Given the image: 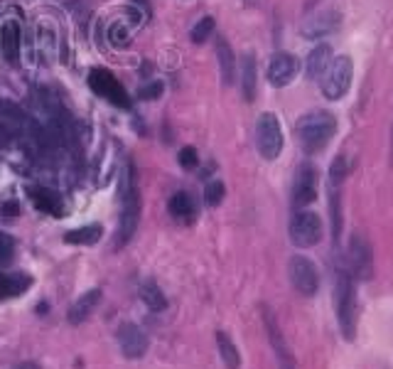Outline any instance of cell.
Segmentation results:
<instances>
[{"label": "cell", "instance_id": "10", "mask_svg": "<svg viewBox=\"0 0 393 369\" xmlns=\"http://www.w3.org/2000/svg\"><path fill=\"white\" fill-rule=\"evenodd\" d=\"M317 197V170L310 163H302L297 168L295 184H292V207H307Z\"/></svg>", "mask_w": 393, "mask_h": 369}, {"label": "cell", "instance_id": "33", "mask_svg": "<svg viewBox=\"0 0 393 369\" xmlns=\"http://www.w3.org/2000/svg\"><path fill=\"white\" fill-rule=\"evenodd\" d=\"M13 369H42V367L37 362H20L17 367H13Z\"/></svg>", "mask_w": 393, "mask_h": 369}, {"label": "cell", "instance_id": "17", "mask_svg": "<svg viewBox=\"0 0 393 369\" xmlns=\"http://www.w3.org/2000/svg\"><path fill=\"white\" fill-rule=\"evenodd\" d=\"M0 40H3V55L8 62H17L20 55V25L15 20H8L0 30Z\"/></svg>", "mask_w": 393, "mask_h": 369}, {"label": "cell", "instance_id": "13", "mask_svg": "<svg viewBox=\"0 0 393 369\" xmlns=\"http://www.w3.org/2000/svg\"><path fill=\"white\" fill-rule=\"evenodd\" d=\"M263 323H266L268 340H271V345H273V352H276V357H278V364H281V369H295V367H292L290 349H288L286 340H283L281 325H278L276 315H273L271 310H268V308H263Z\"/></svg>", "mask_w": 393, "mask_h": 369}, {"label": "cell", "instance_id": "2", "mask_svg": "<svg viewBox=\"0 0 393 369\" xmlns=\"http://www.w3.org/2000/svg\"><path fill=\"white\" fill-rule=\"evenodd\" d=\"M140 210H143V200H140V192L135 187V180L131 178V182H126V192H123V202H121V222H118V241H116L118 249L133 239L140 222Z\"/></svg>", "mask_w": 393, "mask_h": 369}, {"label": "cell", "instance_id": "7", "mask_svg": "<svg viewBox=\"0 0 393 369\" xmlns=\"http://www.w3.org/2000/svg\"><path fill=\"white\" fill-rule=\"evenodd\" d=\"M288 273H290V283L300 296H315L320 288V273L317 266L305 256H292L288 263Z\"/></svg>", "mask_w": 393, "mask_h": 369}, {"label": "cell", "instance_id": "9", "mask_svg": "<svg viewBox=\"0 0 393 369\" xmlns=\"http://www.w3.org/2000/svg\"><path fill=\"white\" fill-rule=\"evenodd\" d=\"M349 268L359 281H369L373 273V256L371 246L362 234H354L349 241Z\"/></svg>", "mask_w": 393, "mask_h": 369}, {"label": "cell", "instance_id": "26", "mask_svg": "<svg viewBox=\"0 0 393 369\" xmlns=\"http://www.w3.org/2000/svg\"><path fill=\"white\" fill-rule=\"evenodd\" d=\"M214 27H216V22H214V17H202L197 25L192 27V32H189V37H192V42L194 45H202V42H207L209 40V35L214 32Z\"/></svg>", "mask_w": 393, "mask_h": 369}, {"label": "cell", "instance_id": "18", "mask_svg": "<svg viewBox=\"0 0 393 369\" xmlns=\"http://www.w3.org/2000/svg\"><path fill=\"white\" fill-rule=\"evenodd\" d=\"M216 59H219V67H221V79L224 84H234L236 79V59H234V50L229 47V42L224 37L216 40Z\"/></svg>", "mask_w": 393, "mask_h": 369}, {"label": "cell", "instance_id": "3", "mask_svg": "<svg viewBox=\"0 0 393 369\" xmlns=\"http://www.w3.org/2000/svg\"><path fill=\"white\" fill-rule=\"evenodd\" d=\"M337 315L344 340L352 342L357 338V305H354V283L344 268L337 278Z\"/></svg>", "mask_w": 393, "mask_h": 369}, {"label": "cell", "instance_id": "29", "mask_svg": "<svg viewBox=\"0 0 393 369\" xmlns=\"http://www.w3.org/2000/svg\"><path fill=\"white\" fill-rule=\"evenodd\" d=\"M160 96H163V82H150L138 89V99H143V101H155Z\"/></svg>", "mask_w": 393, "mask_h": 369}, {"label": "cell", "instance_id": "28", "mask_svg": "<svg viewBox=\"0 0 393 369\" xmlns=\"http://www.w3.org/2000/svg\"><path fill=\"white\" fill-rule=\"evenodd\" d=\"M177 160L184 170H194L200 165V153H197V148H192V145H184V148L179 150Z\"/></svg>", "mask_w": 393, "mask_h": 369}, {"label": "cell", "instance_id": "27", "mask_svg": "<svg viewBox=\"0 0 393 369\" xmlns=\"http://www.w3.org/2000/svg\"><path fill=\"white\" fill-rule=\"evenodd\" d=\"M226 197V187L221 180H212L209 184L205 187V205L207 207H219Z\"/></svg>", "mask_w": 393, "mask_h": 369}, {"label": "cell", "instance_id": "16", "mask_svg": "<svg viewBox=\"0 0 393 369\" xmlns=\"http://www.w3.org/2000/svg\"><path fill=\"white\" fill-rule=\"evenodd\" d=\"M30 197L35 202V207L40 212H47V215L61 217L64 215V205H61V197H57L52 190L47 187H30Z\"/></svg>", "mask_w": 393, "mask_h": 369}, {"label": "cell", "instance_id": "11", "mask_svg": "<svg viewBox=\"0 0 393 369\" xmlns=\"http://www.w3.org/2000/svg\"><path fill=\"white\" fill-rule=\"evenodd\" d=\"M116 338H118V345H121L126 357L138 359L148 352V335H145L143 328H138L135 323H121Z\"/></svg>", "mask_w": 393, "mask_h": 369}, {"label": "cell", "instance_id": "15", "mask_svg": "<svg viewBox=\"0 0 393 369\" xmlns=\"http://www.w3.org/2000/svg\"><path fill=\"white\" fill-rule=\"evenodd\" d=\"M337 25H339V15H337V13H334V10H325V13H320V15L310 17V20L305 22V27H302V35L310 37V40H317V37L329 35V32H332Z\"/></svg>", "mask_w": 393, "mask_h": 369}, {"label": "cell", "instance_id": "21", "mask_svg": "<svg viewBox=\"0 0 393 369\" xmlns=\"http://www.w3.org/2000/svg\"><path fill=\"white\" fill-rule=\"evenodd\" d=\"M140 298H143V303L153 313H163L165 308H168V298H165V293L160 291V286L155 281H145L140 286Z\"/></svg>", "mask_w": 393, "mask_h": 369}, {"label": "cell", "instance_id": "5", "mask_svg": "<svg viewBox=\"0 0 393 369\" xmlns=\"http://www.w3.org/2000/svg\"><path fill=\"white\" fill-rule=\"evenodd\" d=\"M255 145L266 160H276L283 150V129L276 113H263L255 123Z\"/></svg>", "mask_w": 393, "mask_h": 369}, {"label": "cell", "instance_id": "24", "mask_svg": "<svg viewBox=\"0 0 393 369\" xmlns=\"http://www.w3.org/2000/svg\"><path fill=\"white\" fill-rule=\"evenodd\" d=\"M30 288V278L25 273H13V276H0V298L20 296Z\"/></svg>", "mask_w": 393, "mask_h": 369}, {"label": "cell", "instance_id": "12", "mask_svg": "<svg viewBox=\"0 0 393 369\" xmlns=\"http://www.w3.org/2000/svg\"><path fill=\"white\" fill-rule=\"evenodd\" d=\"M297 67H300V64H297V59L290 52H276L271 64H268V82H271L273 87H288V84L295 79Z\"/></svg>", "mask_w": 393, "mask_h": 369}, {"label": "cell", "instance_id": "14", "mask_svg": "<svg viewBox=\"0 0 393 369\" xmlns=\"http://www.w3.org/2000/svg\"><path fill=\"white\" fill-rule=\"evenodd\" d=\"M101 296L103 293L98 291V288H94V291H87L84 296H79L77 301L72 303V308H69V323L72 325L87 323V320L91 318L94 310L98 308V303H101Z\"/></svg>", "mask_w": 393, "mask_h": 369}, {"label": "cell", "instance_id": "31", "mask_svg": "<svg viewBox=\"0 0 393 369\" xmlns=\"http://www.w3.org/2000/svg\"><path fill=\"white\" fill-rule=\"evenodd\" d=\"M108 37H111V45H116V47H128V32H126V27L123 25H113L111 27V32H108Z\"/></svg>", "mask_w": 393, "mask_h": 369}, {"label": "cell", "instance_id": "6", "mask_svg": "<svg viewBox=\"0 0 393 369\" xmlns=\"http://www.w3.org/2000/svg\"><path fill=\"white\" fill-rule=\"evenodd\" d=\"M89 87H91L94 94H98L101 99L111 101L113 106H118V108H131V96H128V92L123 89V84L118 82V79L113 77V74L108 72V69L94 67L91 72H89Z\"/></svg>", "mask_w": 393, "mask_h": 369}, {"label": "cell", "instance_id": "22", "mask_svg": "<svg viewBox=\"0 0 393 369\" xmlns=\"http://www.w3.org/2000/svg\"><path fill=\"white\" fill-rule=\"evenodd\" d=\"M216 345H219L221 362L226 369H239L241 367V354L236 349V345L231 342V338L226 333H216Z\"/></svg>", "mask_w": 393, "mask_h": 369}, {"label": "cell", "instance_id": "19", "mask_svg": "<svg viewBox=\"0 0 393 369\" xmlns=\"http://www.w3.org/2000/svg\"><path fill=\"white\" fill-rule=\"evenodd\" d=\"M329 62H332V47L317 45L310 52V57H307V77L317 79L320 74H325V69L329 67Z\"/></svg>", "mask_w": 393, "mask_h": 369}, {"label": "cell", "instance_id": "30", "mask_svg": "<svg viewBox=\"0 0 393 369\" xmlns=\"http://www.w3.org/2000/svg\"><path fill=\"white\" fill-rule=\"evenodd\" d=\"M344 178H347V160L337 158L329 168V180H332V184H342Z\"/></svg>", "mask_w": 393, "mask_h": 369}, {"label": "cell", "instance_id": "23", "mask_svg": "<svg viewBox=\"0 0 393 369\" xmlns=\"http://www.w3.org/2000/svg\"><path fill=\"white\" fill-rule=\"evenodd\" d=\"M170 215L177 217V219H192L194 217V200L189 192H175L170 197Z\"/></svg>", "mask_w": 393, "mask_h": 369}, {"label": "cell", "instance_id": "32", "mask_svg": "<svg viewBox=\"0 0 393 369\" xmlns=\"http://www.w3.org/2000/svg\"><path fill=\"white\" fill-rule=\"evenodd\" d=\"M17 215V205L15 202H8L6 207H3V219H15Z\"/></svg>", "mask_w": 393, "mask_h": 369}, {"label": "cell", "instance_id": "25", "mask_svg": "<svg viewBox=\"0 0 393 369\" xmlns=\"http://www.w3.org/2000/svg\"><path fill=\"white\" fill-rule=\"evenodd\" d=\"M241 87H244L246 101H253V96H255V59L251 55L244 57V82H241Z\"/></svg>", "mask_w": 393, "mask_h": 369}, {"label": "cell", "instance_id": "4", "mask_svg": "<svg viewBox=\"0 0 393 369\" xmlns=\"http://www.w3.org/2000/svg\"><path fill=\"white\" fill-rule=\"evenodd\" d=\"M352 77H354V64L347 55L337 57V59L329 62V67L325 69V79H322V94L327 99H342L344 94L352 87Z\"/></svg>", "mask_w": 393, "mask_h": 369}, {"label": "cell", "instance_id": "1", "mask_svg": "<svg viewBox=\"0 0 393 369\" xmlns=\"http://www.w3.org/2000/svg\"><path fill=\"white\" fill-rule=\"evenodd\" d=\"M337 131V121L329 111H312L297 121V138L307 155H315L329 143Z\"/></svg>", "mask_w": 393, "mask_h": 369}, {"label": "cell", "instance_id": "34", "mask_svg": "<svg viewBox=\"0 0 393 369\" xmlns=\"http://www.w3.org/2000/svg\"><path fill=\"white\" fill-rule=\"evenodd\" d=\"M391 163H393V131H391Z\"/></svg>", "mask_w": 393, "mask_h": 369}, {"label": "cell", "instance_id": "20", "mask_svg": "<svg viewBox=\"0 0 393 369\" xmlns=\"http://www.w3.org/2000/svg\"><path fill=\"white\" fill-rule=\"evenodd\" d=\"M101 236H103L101 224H89V226H79V229L67 231L64 241H67V244H77V246H94L101 241Z\"/></svg>", "mask_w": 393, "mask_h": 369}, {"label": "cell", "instance_id": "8", "mask_svg": "<svg viewBox=\"0 0 393 369\" xmlns=\"http://www.w3.org/2000/svg\"><path fill=\"white\" fill-rule=\"evenodd\" d=\"M322 239V219L315 212H297L290 219V241L300 249L315 246Z\"/></svg>", "mask_w": 393, "mask_h": 369}]
</instances>
